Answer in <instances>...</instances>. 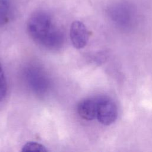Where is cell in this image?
Wrapping results in <instances>:
<instances>
[{"label": "cell", "instance_id": "obj_1", "mask_svg": "<svg viewBox=\"0 0 152 152\" xmlns=\"http://www.w3.org/2000/svg\"><path fill=\"white\" fill-rule=\"evenodd\" d=\"M27 28L30 36L46 48H58L63 42L62 32L53 26L50 17L45 12L33 14L28 20Z\"/></svg>", "mask_w": 152, "mask_h": 152}, {"label": "cell", "instance_id": "obj_2", "mask_svg": "<svg viewBox=\"0 0 152 152\" xmlns=\"http://www.w3.org/2000/svg\"><path fill=\"white\" fill-rule=\"evenodd\" d=\"M118 115V107L112 99L106 96H97L96 118L100 124L110 125L115 122Z\"/></svg>", "mask_w": 152, "mask_h": 152}, {"label": "cell", "instance_id": "obj_3", "mask_svg": "<svg viewBox=\"0 0 152 152\" xmlns=\"http://www.w3.org/2000/svg\"><path fill=\"white\" fill-rule=\"evenodd\" d=\"M69 36L73 46L76 49L86 46L88 40V31L84 23L80 21L72 22L70 27Z\"/></svg>", "mask_w": 152, "mask_h": 152}, {"label": "cell", "instance_id": "obj_4", "mask_svg": "<svg viewBox=\"0 0 152 152\" xmlns=\"http://www.w3.org/2000/svg\"><path fill=\"white\" fill-rule=\"evenodd\" d=\"M97 96L84 99L77 105V112L83 119L91 121L96 118Z\"/></svg>", "mask_w": 152, "mask_h": 152}, {"label": "cell", "instance_id": "obj_5", "mask_svg": "<svg viewBox=\"0 0 152 152\" xmlns=\"http://www.w3.org/2000/svg\"><path fill=\"white\" fill-rule=\"evenodd\" d=\"M27 78L30 86L37 93H43L46 90L49 82L45 75L39 69H29L27 72Z\"/></svg>", "mask_w": 152, "mask_h": 152}, {"label": "cell", "instance_id": "obj_6", "mask_svg": "<svg viewBox=\"0 0 152 152\" xmlns=\"http://www.w3.org/2000/svg\"><path fill=\"white\" fill-rule=\"evenodd\" d=\"M10 0H0V24L6 23L9 18Z\"/></svg>", "mask_w": 152, "mask_h": 152}, {"label": "cell", "instance_id": "obj_7", "mask_svg": "<svg viewBox=\"0 0 152 152\" xmlns=\"http://www.w3.org/2000/svg\"><path fill=\"white\" fill-rule=\"evenodd\" d=\"M22 151H48V150L42 144L37 142L30 141L26 143L22 148Z\"/></svg>", "mask_w": 152, "mask_h": 152}, {"label": "cell", "instance_id": "obj_8", "mask_svg": "<svg viewBox=\"0 0 152 152\" xmlns=\"http://www.w3.org/2000/svg\"><path fill=\"white\" fill-rule=\"evenodd\" d=\"M7 91V84L4 72L0 63V102L5 98Z\"/></svg>", "mask_w": 152, "mask_h": 152}]
</instances>
